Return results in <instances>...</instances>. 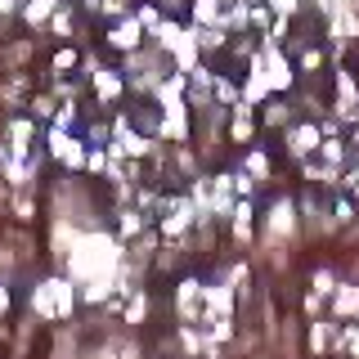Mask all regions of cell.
Masks as SVG:
<instances>
[{"label":"cell","mask_w":359,"mask_h":359,"mask_svg":"<svg viewBox=\"0 0 359 359\" xmlns=\"http://www.w3.org/2000/svg\"><path fill=\"white\" fill-rule=\"evenodd\" d=\"M140 229H144V211H121V233H126V238H135Z\"/></svg>","instance_id":"7c38bea8"},{"label":"cell","mask_w":359,"mask_h":359,"mask_svg":"<svg viewBox=\"0 0 359 359\" xmlns=\"http://www.w3.org/2000/svg\"><path fill=\"white\" fill-rule=\"evenodd\" d=\"M332 310H337V314H359V287H337Z\"/></svg>","instance_id":"30bf717a"},{"label":"cell","mask_w":359,"mask_h":359,"mask_svg":"<svg viewBox=\"0 0 359 359\" xmlns=\"http://www.w3.org/2000/svg\"><path fill=\"white\" fill-rule=\"evenodd\" d=\"M5 310H9V287L0 283V314H5Z\"/></svg>","instance_id":"d4e9b609"},{"label":"cell","mask_w":359,"mask_h":359,"mask_svg":"<svg viewBox=\"0 0 359 359\" xmlns=\"http://www.w3.org/2000/svg\"><path fill=\"white\" fill-rule=\"evenodd\" d=\"M72 306H76L72 278H45V283H36V292H32V310L45 314V319H67Z\"/></svg>","instance_id":"6da1fadb"},{"label":"cell","mask_w":359,"mask_h":359,"mask_svg":"<svg viewBox=\"0 0 359 359\" xmlns=\"http://www.w3.org/2000/svg\"><path fill=\"white\" fill-rule=\"evenodd\" d=\"M95 86H99V95H104V99H112V95H117V76H112V72H104V67H95Z\"/></svg>","instance_id":"8fae6325"},{"label":"cell","mask_w":359,"mask_h":359,"mask_svg":"<svg viewBox=\"0 0 359 359\" xmlns=\"http://www.w3.org/2000/svg\"><path fill=\"white\" fill-rule=\"evenodd\" d=\"M274 9H278V14H292V9H297V0H274Z\"/></svg>","instance_id":"cb8c5ba5"},{"label":"cell","mask_w":359,"mask_h":359,"mask_svg":"<svg viewBox=\"0 0 359 359\" xmlns=\"http://www.w3.org/2000/svg\"><path fill=\"white\" fill-rule=\"evenodd\" d=\"M72 63H76V54H72V50H63L59 59H54V67H72Z\"/></svg>","instance_id":"603a6c76"},{"label":"cell","mask_w":359,"mask_h":359,"mask_svg":"<svg viewBox=\"0 0 359 359\" xmlns=\"http://www.w3.org/2000/svg\"><path fill=\"white\" fill-rule=\"evenodd\" d=\"M86 166H90V171H104V166H108V157L95 149V153H86Z\"/></svg>","instance_id":"ffe728a7"},{"label":"cell","mask_w":359,"mask_h":359,"mask_svg":"<svg viewBox=\"0 0 359 359\" xmlns=\"http://www.w3.org/2000/svg\"><path fill=\"white\" fill-rule=\"evenodd\" d=\"M252 135V121H247V108H238V121H233V140H247Z\"/></svg>","instance_id":"ac0fdd59"},{"label":"cell","mask_w":359,"mask_h":359,"mask_svg":"<svg viewBox=\"0 0 359 359\" xmlns=\"http://www.w3.org/2000/svg\"><path fill=\"white\" fill-rule=\"evenodd\" d=\"M202 301H207V287L194 283V278H184V283H180V314H184V319H198Z\"/></svg>","instance_id":"3957f363"},{"label":"cell","mask_w":359,"mask_h":359,"mask_svg":"<svg viewBox=\"0 0 359 359\" xmlns=\"http://www.w3.org/2000/svg\"><path fill=\"white\" fill-rule=\"evenodd\" d=\"M238 5H247V0H238Z\"/></svg>","instance_id":"4316f807"},{"label":"cell","mask_w":359,"mask_h":359,"mask_svg":"<svg viewBox=\"0 0 359 359\" xmlns=\"http://www.w3.org/2000/svg\"><path fill=\"white\" fill-rule=\"evenodd\" d=\"M314 292H319V297L337 292V283H332V274H328V269H319V274H314Z\"/></svg>","instance_id":"2e32d148"},{"label":"cell","mask_w":359,"mask_h":359,"mask_svg":"<svg viewBox=\"0 0 359 359\" xmlns=\"http://www.w3.org/2000/svg\"><path fill=\"white\" fill-rule=\"evenodd\" d=\"M323 157H328V162L337 166V162H341V144H337V140H328V144H323Z\"/></svg>","instance_id":"44dd1931"},{"label":"cell","mask_w":359,"mask_h":359,"mask_svg":"<svg viewBox=\"0 0 359 359\" xmlns=\"http://www.w3.org/2000/svg\"><path fill=\"white\" fill-rule=\"evenodd\" d=\"M140 27H144L140 18H121L117 27H112V45H117V50H135V45H140Z\"/></svg>","instance_id":"8992f818"},{"label":"cell","mask_w":359,"mask_h":359,"mask_svg":"<svg viewBox=\"0 0 359 359\" xmlns=\"http://www.w3.org/2000/svg\"><path fill=\"white\" fill-rule=\"evenodd\" d=\"M50 22H54V32H59V36H67V32H72V18H67V14H54Z\"/></svg>","instance_id":"7402d4cb"},{"label":"cell","mask_w":359,"mask_h":359,"mask_svg":"<svg viewBox=\"0 0 359 359\" xmlns=\"http://www.w3.org/2000/svg\"><path fill=\"white\" fill-rule=\"evenodd\" d=\"M287 144H292V153H297V157H306V153L319 149V130H314V126H297Z\"/></svg>","instance_id":"ba28073f"},{"label":"cell","mask_w":359,"mask_h":359,"mask_svg":"<svg viewBox=\"0 0 359 359\" xmlns=\"http://www.w3.org/2000/svg\"><path fill=\"white\" fill-rule=\"evenodd\" d=\"M194 14H198V22H211V18H216V0H198Z\"/></svg>","instance_id":"e0dca14e"},{"label":"cell","mask_w":359,"mask_h":359,"mask_svg":"<svg viewBox=\"0 0 359 359\" xmlns=\"http://www.w3.org/2000/svg\"><path fill=\"white\" fill-rule=\"evenodd\" d=\"M265 229H269V238H287L292 233V202H278V207L269 211Z\"/></svg>","instance_id":"52a82bcc"},{"label":"cell","mask_w":359,"mask_h":359,"mask_svg":"<svg viewBox=\"0 0 359 359\" xmlns=\"http://www.w3.org/2000/svg\"><path fill=\"white\" fill-rule=\"evenodd\" d=\"M50 153L59 157L63 166H86V149H81V140H72V135L59 130V126L50 130Z\"/></svg>","instance_id":"7a4b0ae2"},{"label":"cell","mask_w":359,"mask_h":359,"mask_svg":"<svg viewBox=\"0 0 359 359\" xmlns=\"http://www.w3.org/2000/svg\"><path fill=\"white\" fill-rule=\"evenodd\" d=\"M50 9H54V0H32V5H27V22H45Z\"/></svg>","instance_id":"5bb4252c"},{"label":"cell","mask_w":359,"mask_h":359,"mask_svg":"<svg viewBox=\"0 0 359 359\" xmlns=\"http://www.w3.org/2000/svg\"><path fill=\"white\" fill-rule=\"evenodd\" d=\"M247 171H252V175H265V171H269V162H265L261 153H252V157H247Z\"/></svg>","instance_id":"d6986e66"},{"label":"cell","mask_w":359,"mask_h":359,"mask_svg":"<svg viewBox=\"0 0 359 359\" xmlns=\"http://www.w3.org/2000/svg\"><path fill=\"white\" fill-rule=\"evenodd\" d=\"M27 149H32V121H9V144H5V153L27 157Z\"/></svg>","instance_id":"5b68a950"},{"label":"cell","mask_w":359,"mask_h":359,"mask_svg":"<svg viewBox=\"0 0 359 359\" xmlns=\"http://www.w3.org/2000/svg\"><path fill=\"white\" fill-rule=\"evenodd\" d=\"M144 314H149V297H144V292H135V301L126 306V323H140Z\"/></svg>","instance_id":"4fadbf2b"},{"label":"cell","mask_w":359,"mask_h":359,"mask_svg":"<svg viewBox=\"0 0 359 359\" xmlns=\"http://www.w3.org/2000/svg\"><path fill=\"white\" fill-rule=\"evenodd\" d=\"M9 9H14V0H0V14H9Z\"/></svg>","instance_id":"484cf974"},{"label":"cell","mask_w":359,"mask_h":359,"mask_svg":"<svg viewBox=\"0 0 359 359\" xmlns=\"http://www.w3.org/2000/svg\"><path fill=\"white\" fill-rule=\"evenodd\" d=\"M189 220H194V202H171V216L162 220V233H184L189 229Z\"/></svg>","instance_id":"277c9868"},{"label":"cell","mask_w":359,"mask_h":359,"mask_svg":"<svg viewBox=\"0 0 359 359\" xmlns=\"http://www.w3.org/2000/svg\"><path fill=\"white\" fill-rule=\"evenodd\" d=\"M310 346H314V351H328V323H314V328H310Z\"/></svg>","instance_id":"9a60e30c"},{"label":"cell","mask_w":359,"mask_h":359,"mask_svg":"<svg viewBox=\"0 0 359 359\" xmlns=\"http://www.w3.org/2000/svg\"><path fill=\"white\" fill-rule=\"evenodd\" d=\"M162 130L171 135V140H184V108H180V99H175V104H166V121H162Z\"/></svg>","instance_id":"9c48e42d"}]
</instances>
